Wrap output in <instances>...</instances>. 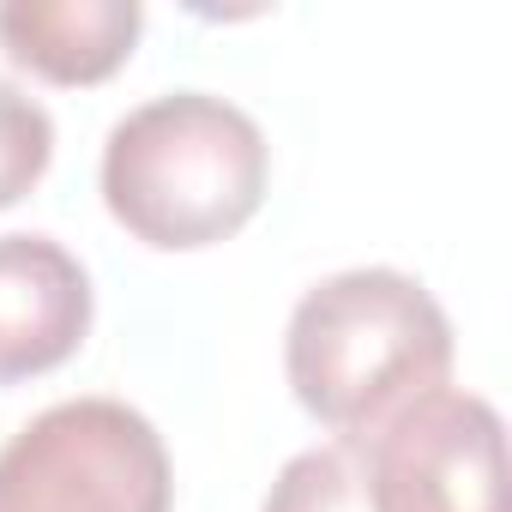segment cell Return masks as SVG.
Listing matches in <instances>:
<instances>
[{
    "label": "cell",
    "mask_w": 512,
    "mask_h": 512,
    "mask_svg": "<svg viewBox=\"0 0 512 512\" xmlns=\"http://www.w3.org/2000/svg\"><path fill=\"white\" fill-rule=\"evenodd\" d=\"M145 31L139 0H7L0 49L49 85H103L127 67Z\"/></svg>",
    "instance_id": "cell-6"
},
{
    "label": "cell",
    "mask_w": 512,
    "mask_h": 512,
    "mask_svg": "<svg viewBox=\"0 0 512 512\" xmlns=\"http://www.w3.org/2000/svg\"><path fill=\"white\" fill-rule=\"evenodd\" d=\"M260 512H374L362 446H344L338 440V446L296 452L278 470V482H272V494H266Z\"/></svg>",
    "instance_id": "cell-7"
},
{
    "label": "cell",
    "mask_w": 512,
    "mask_h": 512,
    "mask_svg": "<svg viewBox=\"0 0 512 512\" xmlns=\"http://www.w3.org/2000/svg\"><path fill=\"white\" fill-rule=\"evenodd\" d=\"M163 434L121 398H67L0 446V512H169Z\"/></svg>",
    "instance_id": "cell-3"
},
{
    "label": "cell",
    "mask_w": 512,
    "mask_h": 512,
    "mask_svg": "<svg viewBox=\"0 0 512 512\" xmlns=\"http://www.w3.org/2000/svg\"><path fill=\"white\" fill-rule=\"evenodd\" d=\"M284 368L314 422H326L344 446H368L392 416L446 386L452 320L416 278L356 266L296 302Z\"/></svg>",
    "instance_id": "cell-1"
},
{
    "label": "cell",
    "mask_w": 512,
    "mask_h": 512,
    "mask_svg": "<svg viewBox=\"0 0 512 512\" xmlns=\"http://www.w3.org/2000/svg\"><path fill=\"white\" fill-rule=\"evenodd\" d=\"M91 332V278L55 235H0V386L61 368Z\"/></svg>",
    "instance_id": "cell-5"
},
{
    "label": "cell",
    "mask_w": 512,
    "mask_h": 512,
    "mask_svg": "<svg viewBox=\"0 0 512 512\" xmlns=\"http://www.w3.org/2000/svg\"><path fill=\"white\" fill-rule=\"evenodd\" d=\"M362 458L374 512H506V428L476 392H428Z\"/></svg>",
    "instance_id": "cell-4"
},
{
    "label": "cell",
    "mask_w": 512,
    "mask_h": 512,
    "mask_svg": "<svg viewBox=\"0 0 512 512\" xmlns=\"http://www.w3.org/2000/svg\"><path fill=\"white\" fill-rule=\"evenodd\" d=\"M272 151L247 109L211 91H169L109 127L103 205L163 253L229 241L266 199Z\"/></svg>",
    "instance_id": "cell-2"
},
{
    "label": "cell",
    "mask_w": 512,
    "mask_h": 512,
    "mask_svg": "<svg viewBox=\"0 0 512 512\" xmlns=\"http://www.w3.org/2000/svg\"><path fill=\"white\" fill-rule=\"evenodd\" d=\"M55 157V121L37 97H25L19 85L0 79V211L19 205Z\"/></svg>",
    "instance_id": "cell-8"
}]
</instances>
